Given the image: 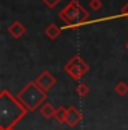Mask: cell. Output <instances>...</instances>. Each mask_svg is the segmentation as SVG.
<instances>
[{
	"instance_id": "cell-1",
	"label": "cell",
	"mask_w": 128,
	"mask_h": 130,
	"mask_svg": "<svg viewBox=\"0 0 128 130\" xmlns=\"http://www.w3.org/2000/svg\"><path fill=\"white\" fill-rule=\"evenodd\" d=\"M28 114L26 107L8 90L0 93V130H10Z\"/></svg>"
},
{
	"instance_id": "cell-2",
	"label": "cell",
	"mask_w": 128,
	"mask_h": 130,
	"mask_svg": "<svg viewBox=\"0 0 128 130\" xmlns=\"http://www.w3.org/2000/svg\"><path fill=\"white\" fill-rule=\"evenodd\" d=\"M58 17L65 22L66 27L76 29V27L84 25L90 19V12L77 0H70L61 11H59Z\"/></svg>"
},
{
	"instance_id": "cell-3",
	"label": "cell",
	"mask_w": 128,
	"mask_h": 130,
	"mask_svg": "<svg viewBox=\"0 0 128 130\" xmlns=\"http://www.w3.org/2000/svg\"><path fill=\"white\" fill-rule=\"evenodd\" d=\"M17 99L26 107L28 111H34L40 108L44 100L47 99V92H44L37 85L36 81H30L18 92Z\"/></svg>"
},
{
	"instance_id": "cell-4",
	"label": "cell",
	"mask_w": 128,
	"mask_h": 130,
	"mask_svg": "<svg viewBox=\"0 0 128 130\" xmlns=\"http://www.w3.org/2000/svg\"><path fill=\"white\" fill-rule=\"evenodd\" d=\"M63 70H65L74 81H77L84 74H87V73L90 71V66H88V63L85 62L81 56L74 55L73 58L63 66Z\"/></svg>"
},
{
	"instance_id": "cell-5",
	"label": "cell",
	"mask_w": 128,
	"mask_h": 130,
	"mask_svg": "<svg viewBox=\"0 0 128 130\" xmlns=\"http://www.w3.org/2000/svg\"><path fill=\"white\" fill-rule=\"evenodd\" d=\"M36 84L41 88L43 90H44V92H50V90H51L52 88L55 86L56 78H55V77L52 75L50 71H47V70H45V71H43L41 74L36 78Z\"/></svg>"
},
{
	"instance_id": "cell-6",
	"label": "cell",
	"mask_w": 128,
	"mask_h": 130,
	"mask_svg": "<svg viewBox=\"0 0 128 130\" xmlns=\"http://www.w3.org/2000/svg\"><path fill=\"white\" fill-rule=\"evenodd\" d=\"M83 119V114L80 112V110H77L74 105L67 107V115H66V125L69 127H74L81 122Z\"/></svg>"
},
{
	"instance_id": "cell-7",
	"label": "cell",
	"mask_w": 128,
	"mask_h": 130,
	"mask_svg": "<svg viewBox=\"0 0 128 130\" xmlns=\"http://www.w3.org/2000/svg\"><path fill=\"white\" fill-rule=\"evenodd\" d=\"M7 31H8V34L11 37L21 38L25 33H26V27H25V25H22L19 21H15V22H13L11 25L7 27Z\"/></svg>"
},
{
	"instance_id": "cell-8",
	"label": "cell",
	"mask_w": 128,
	"mask_h": 130,
	"mask_svg": "<svg viewBox=\"0 0 128 130\" xmlns=\"http://www.w3.org/2000/svg\"><path fill=\"white\" fill-rule=\"evenodd\" d=\"M61 27H59L58 25H55V23H50V25L45 27L44 33L45 36H47L50 40H55V38H58L59 36H61Z\"/></svg>"
},
{
	"instance_id": "cell-9",
	"label": "cell",
	"mask_w": 128,
	"mask_h": 130,
	"mask_svg": "<svg viewBox=\"0 0 128 130\" xmlns=\"http://www.w3.org/2000/svg\"><path fill=\"white\" fill-rule=\"evenodd\" d=\"M55 110L56 108H54L50 103H44V104H41V107L39 108V111H40V114H41V117H44L45 119H51V118H54V115H55Z\"/></svg>"
},
{
	"instance_id": "cell-10",
	"label": "cell",
	"mask_w": 128,
	"mask_h": 130,
	"mask_svg": "<svg viewBox=\"0 0 128 130\" xmlns=\"http://www.w3.org/2000/svg\"><path fill=\"white\" fill-rule=\"evenodd\" d=\"M66 115H67V108H65L63 105H59L58 108L55 110V121L58 122V123H66Z\"/></svg>"
},
{
	"instance_id": "cell-11",
	"label": "cell",
	"mask_w": 128,
	"mask_h": 130,
	"mask_svg": "<svg viewBox=\"0 0 128 130\" xmlns=\"http://www.w3.org/2000/svg\"><path fill=\"white\" fill-rule=\"evenodd\" d=\"M114 92L119 94V96H125V94L128 93V85L125 82H117L116 86H114Z\"/></svg>"
},
{
	"instance_id": "cell-12",
	"label": "cell",
	"mask_w": 128,
	"mask_h": 130,
	"mask_svg": "<svg viewBox=\"0 0 128 130\" xmlns=\"http://www.w3.org/2000/svg\"><path fill=\"white\" fill-rule=\"evenodd\" d=\"M76 93L79 94L80 97H84L90 93V88H88V85H85V84H79L76 88Z\"/></svg>"
},
{
	"instance_id": "cell-13",
	"label": "cell",
	"mask_w": 128,
	"mask_h": 130,
	"mask_svg": "<svg viewBox=\"0 0 128 130\" xmlns=\"http://www.w3.org/2000/svg\"><path fill=\"white\" fill-rule=\"evenodd\" d=\"M88 6H90V8L92 10V11H99V10L102 8V6H103V4H102L101 0H91Z\"/></svg>"
},
{
	"instance_id": "cell-14",
	"label": "cell",
	"mask_w": 128,
	"mask_h": 130,
	"mask_svg": "<svg viewBox=\"0 0 128 130\" xmlns=\"http://www.w3.org/2000/svg\"><path fill=\"white\" fill-rule=\"evenodd\" d=\"M43 3H44L45 6L48 7V8H55L56 6L59 4V3L62 2V0H41Z\"/></svg>"
},
{
	"instance_id": "cell-15",
	"label": "cell",
	"mask_w": 128,
	"mask_h": 130,
	"mask_svg": "<svg viewBox=\"0 0 128 130\" xmlns=\"http://www.w3.org/2000/svg\"><path fill=\"white\" fill-rule=\"evenodd\" d=\"M120 15H123L124 18H127V19H128V2L121 7V10H120Z\"/></svg>"
},
{
	"instance_id": "cell-16",
	"label": "cell",
	"mask_w": 128,
	"mask_h": 130,
	"mask_svg": "<svg viewBox=\"0 0 128 130\" xmlns=\"http://www.w3.org/2000/svg\"><path fill=\"white\" fill-rule=\"evenodd\" d=\"M125 50H127V51H128V43H127V44H125Z\"/></svg>"
},
{
	"instance_id": "cell-17",
	"label": "cell",
	"mask_w": 128,
	"mask_h": 130,
	"mask_svg": "<svg viewBox=\"0 0 128 130\" xmlns=\"http://www.w3.org/2000/svg\"><path fill=\"white\" fill-rule=\"evenodd\" d=\"M10 130H14V129H10Z\"/></svg>"
}]
</instances>
